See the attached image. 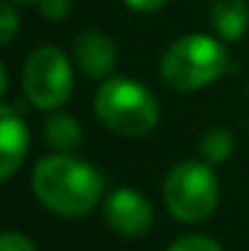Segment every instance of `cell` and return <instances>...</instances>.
Returning a JSON list of instances; mask_svg holds the SVG:
<instances>
[{
    "mask_svg": "<svg viewBox=\"0 0 249 251\" xmlns=\"http://www.w3.org/2000/svg\"><path fill=\"white\" fill-rule=\"evenodd\" d=\"M166 251H222V246L215 241V238L193 232V235H182V238H177V241L171 243V246L166 249Z\"/></svg>",
    "mask_w": 249,
    "mask_h": 251,
    "instance_id": "cell-12",
    "label": "cell"
},
{
    "mask_svg": "<svg viewBox=\"0 0 249 251\" xmlns=\"http://www.w3.org/2000/svg\"><path fill=\"white\" fill-rule=\"evenodd\" d=\"M123 3L129 5V8L134 11H142V14H150V11H158L166 5V0H123Z\"/></svg>",
    "mask_w": 249,
    "mask_h": 251,
    "instance_id": "cell-16",
    "label": "cell"
},
{
    "mask_svg": "<svg viewBox=\"0 0 249 251\" xmlns=\"http://www.w3.org/2000/svg\"><path fill=\"white\" fill-rule=\"evenodd\" d=\"M46 145L56 155H75L83 147V131L81 123L67 112H51V118L43 126Z\"/></svg>",
    "mask_w": 249,
    "mask_h": 251,
    "instance_id": "cell-10",
    "label": "cell"
},
{
    "mask_svg": "<svg viewBox=\"0 0 249 251\" xmlns=\"http://www.w3.org/2000/svg\"><path fill=\"white\" fill-rule=\"evenodd\" d=\"M5 88H8V73H5L3 62H0V97L5 94Z\"/></svg>",
    "mask_w": 249,
    "mask_h": 251,
    "instance_id": "cell-17",
    "label": "cell"
},
{
    "mask_svg": "<svg viewBox=\"0 0 249 251\" xmlns=\"http://www.w3.org/2000/svg\"><path fill=\"white\" fill-rule=\"evenodd\" d=\"M105 222L126 238H139L153 227V203L134 187H118L105 198Z\"/></svg>",
    "mask_w": 249,
    "mask_h": 251,
    "instance_id": "cell-6",
    "label": "cell"
},
{
    "mask_svg": "<svg viewBox=\"0 0 249 251\" xmlns=\"http://www.w3.org/2000/svg\"><path fill=\"white\" fill-rule=\"evenodd\" d=\"M14 3H38V0H14Z\"/></svg>",
    "mask_w": 249,
    "mask_h": 251,
    "instance_id": "cell-18",
    "label": "cell"
},
{
    "mask_svg": "<svg viewBox=\"0 0 249 251\" xmlns=\"http://www.w3.org/2000/svg\"><path fill=\"white\" fill-rule=\"evenodd\" d=\"M29 150L27 123L14 107L0 104V184L22 169Z\"/></svg>",
    "mask_w": 249,
    "mask_h": 251,
    "instance_id": "cell-8",
    "label": "cell"
},
{
    "mask_svg": "<svg viewBox=\"0 0 249 251\" xmlns=\"http://www.w3.org/2000/svg\"><path fill=\"white\" fill-rule=\"evenodd\" d=\"M94 112L110 131L121 136H145L158 126L161 107L147 86L132 77H108L99 83Z\"/></svg>",
    "mask_w": 249,
    "mask_h": 251,
    "instance_id": "cell-2",
    "label": "cell"
},
{
    "mask_svg": "<svg viewBox=\"0 0 249 251\" xmlns=\"http://www.w3.org/2000/svg\"><path fill=\"white\" fill-rule=\"evenodd\" d=\"M228 67V49L212 35L191 32L177 38L161 59V77L174 91H198Z\"/></svg>",
    "mask_w": 249,
    "mask_h": 251,
    "instance_id": "cell-3",
    "label": "cell"
},
{
    "mask_svg": "<svg viewBox=\"0 0 249 251\" xmlns=\"http://www.w3.org/2000/svg\"><path fill=\"white\" fill-rule=\"evenodd\" d=\"M22 86L38 110H59L73 94V67L56 46H40L27 56Z\"/></svg>",
    "mask_w": 249,
    "mask_h": 251,
    "instance_id": "cell-5",
    "label": "cell"
},
{
    "mask_svg": "<svg viewBox=\"0 0 249 251\" xmlns=\"http://www.w3.org/2000/svg\"><path fill=\"white\" fill-rule=\"evenodd\" d=\"M38 8H40V14H43V19L62 22V19H67L73 3H70V0H38Z\"/></svg>",
    "mask_w": 249,
    "mask_h": 251,
    "instance_id": "cell-15",
    "label": "cell"
},
{
    "mask_svg": "<svg viewBox=\"0 0 249 251\" xmlns=\"http://www.w3.org/2000/svg\"><path fill=\"white\" fill-rule=\"evenodd\" d=\"M233 147H236V139L230 134V128H225V126H209L198 139V152L204 158V163L209 166L225 163L233 155Z\"/></svg>",
    "mask_w": 249,
    "mask_h": 251,
    "instance_id": "cell-11",
    "label": "cell"
},
{
    "mask_svg": "<svg viewBox=\"0 0 249 251\" xmlns=\"http://www.w3.org/2000/svg\"><path fill=\"white\" fill-rule=\"evenodd\" d=\"M19 32V14L8 0H0V46H8Z\"/></svg>",
    "mask_w": 249,
    "mask_h": 251,
    "instance_id": "cell-13",
    "label": "cell"
},
{
    "mask_svg": "<svg viewBox=\"0 0 249 251\" xmlns=\"http://www.w3.org/2000/svg\"><path fill=\"white\" fill-rule=\"evenodd\" d=\"M164 201L174 219L198 225L212 217L220 203V182L209 163L182 160L169 171L164 182Z\"/></svg>",
    "mask_w": 249,
    "mask_h": 251,
    "instance_id": "cell-4",
    "label": "cell"
},
{
    "mask_svg": "<svg viewBox=\"0 0 249 251\" xmlns=\"http://www.w3.org/2000/svg\"><path fill=\"white\" fill-rule=\"evenodd\" d=\"M0 251H38L35 243L19 230H0Z\"/></svg>",
    "mask_w": 249,
    "mask_h": 251,
    "instance_id": "cell-14",
    "label": "cell"
},
{
    "mask_svg": "<svg viewBox=\"0 0 249 251\" xmlns=\"http://www.w3.org/2000/svg\"><path fill=\"white\" fill-rule=\"evenodd\" d=\"M212 27L222 40H239L249 29L247 0H215L212 3Z\"/></svg>",
    "mask_w": 249,
    "mask_h": 251,
    "instance_id": "cell-9",
    "label": "cell"
},
{
    "mask_svg": "<svg viewBox=\"0 0 249 251\" xmlns=\"http://www.w3.org/2000/svg\"><path fill=\"white\" fill-rule=\"evenodd\" d=\"M73 62L86 77H108L118 64V49L108 32L86 29L73 43Z\"/></svg>",
    "mask_w": 249,
    "mask_h": 251,
    "instance_id": "cell-7",
    "label": "cell"
},
{
    "mask_svg": "<svg viewBox=\"0 0 249 251\" xmlns=\"http://www.w3.org/2000/svg\"><path fill=\"white\" fill-rule=\"evenodd\" d=\"M35 198L59 217H86L102 201L105 179L75 155H46L32 171Z\"/></svg>",
    "mask_w": 249,
    "mask_h": 251,
    "instance_id": "cell-1",
    "label": "cell"
}]
</instances>
